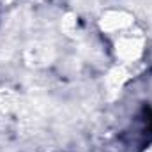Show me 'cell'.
I'll return each instance as SVG.
<instances>
[{"label": "cell", "mask_w": 152, "mask_h": 152, "mask_svg": "<svg viewBox=\"0 0 152 152\" xmlns=\"http://www.w3.org/2000/svg\"><path fill=\"white\" fill-rule=\"evenodd\" d=\"M131 28L129 27L127 30L120 32L115 36V41H113V46H115V53L120 60L124 62H133L136 60L142 51H143V36L140 32H133L131 34Z\"/></svg>", "instance_id": "obj_1"}, {"label": "cell", "mask_w": 152, "mask_h": 152, "mask_svg": "<svg viewBox=\"0 0 152 152\" xmlns=\"http://www.w3.org/2000/svg\"><path fill=\"white\" fill-rule=\"evenodd\" d=\"M145 152H152V145H151V147H149V149H147Z\"/></svg>", "instance_id": "obj_2"}]
</instances>
